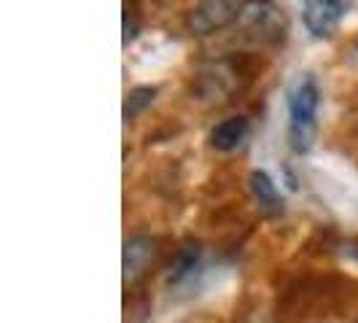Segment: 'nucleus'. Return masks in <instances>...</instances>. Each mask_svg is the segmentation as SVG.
<instances>
[{
    "mask_svg": "<svg viewBox=\"0 0 358 323\" xmlns=\"http://www.w3.org/2000/svg\"><path fill=\"white\" fill-rule=\"evenodd\" d=\"M248 129H251V124H248L245 116H229V119L218 122L210 129V145H213L215 151L229 154V151L243 145V141L248 138Z\"/></svg>",
    "mask_w": 358,
    "mask_h": 323,
    "instance_id": "obj_6",
    "label": "nucleus"
},
{
    "mask_svg": "<svg viewBox=\"0 0 358 323\" xmlns=\"http://www.w3.org/2000/svg\"><path fill=\"white\" fill-rule=\"evenodd\" d=\"M199 253H202V248H199L197 240H186V243L180 245L178 251H176V259H173V267H170V283L183 280L192 269L197 267Z\"/></svg>",
    "mask_w": 358,
    "mask_h": 323,
    "instance_id": "obj_8",
    "label": "nucleus"
},
{
    "mask_svg": "<svg viewBox=\"0 0 358 323\" xmlns=\"http://www.w3.org/2000/svg\"><path fill=\"white\" fill-rule=\"evenodd\" d=\"M237 22H243L251 33H256L259 41H269V43H278L286 33L283 14L278 11V6L272 0H248V3H243V11H240Z\"/></svg>",
    "mask_w": 358,
    "mask_h": 323,
    "instance_id": "obj_3",
    "label": "nucleus"
},
{
    "mask_svg": "<svg viewBox=\"0 0 358 323\" xmlns=\"http://www.w3.org/2000/svg\"><path fill=\"white\" fill-rule=\"evenodd\" d=\"M141 30V14H138V6L135 3H127L124 6V46L129 41H135Z\"/></svg>",
    "mask_w": 358,
    "mask_h": 323,
    "instance_id": "obj_10",
    "label": "nucleus"
},
{
    "mask_svg": "<svg viewBox=\"0 0 358 323\" xmlns=\"http://www.w3.org/2000/svg\"><path fill=\"white\" fill-rule=\"evenodd\" d=\"M318 108H321V89L318 81L305 73L288 89V145L294 154H307L315 143L318 132Z\"/></svg>",
    "mask_w": 358,
    "mask_h": 323,
    "instance_id": "obj_1",
    "label": "nucleus"
},
{
    "mask_svg": "<svg viewBox=\"0 0 358 323\" xmlns=\"http://www.w3.org/2000/svg\"><path fill=\"white\" fill-rule=\"evenodd\" d=\"M157 256V240L154 237H145V234H135V237H127L124 243V283H135L145 275V269L151 267Z\"/></svg>",
    "mask_w": 358,
    "mask_h": 323,
    "instance_id": "obj_5",
    "label": "nucleus"
},
{
    "mask_svg": "<svg viewBox=\"0 0 358 323\" xmlns=\"http://www.w3.org/2000/svg\"><path fill=\"white\" fill-rule=\"evenodd\" d=\"M157 97V87H135V89L127 92V100H124V119L132 122L143 108H148L154 103Z\"/></svg>",
    "mask_w": 358,
    "mask_h": 323,
    "instance_id": "obj_9",
    "label": "nucleus"
},
{
    "mask_svg": "<svg viewBox=\"0 0 358 323\" xmlns=\"http://www.w3.org/2000/svg\"><path fill=\"white\" fill-rule=\"evenodd\" d=\"M248 186H251L253 199L259 202V208L267 215H280L283 213V197L275 186V180L269 178L264 170H253L251 178H248Z\"/></svg>",
    "mask_w": 358,
    "mask_h": 323,
    "instance_id": "obj_7",
    "label": "nucleus"
},
{
    "mask_svg": "<svg viewBox=\"0 0 358 323\" xmlns=\"http://www.w3.org/2000/svg\"><path fill=\"white\" fill-rule=\"evenodd\" d=\"M350 0H302L305 27L315 38H329L348 14Z\"/></svg>",
    "mask_w": 358,
    "mask_h": 323,
    "instance_id": "obj_4",
    "label": "nucleus"
},
{
    "mask_svg": "<svg viewBox=\"0 0 358 323\" xmlns=\"http://www.w3.org/2000/svg\"><path fill=\"white\" fill-rule=\"evenodd\" d=\"M240 11H243V6L237 0H202L186 17V27L194 36H210L215 30H224L232 22H237Z\"/></svg>",
    "mask_w": 358,
    "mask_h": 323,
    "instance_id": "obj_2",
    "label": "nucleus"
}]
</instances>
